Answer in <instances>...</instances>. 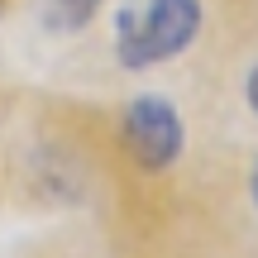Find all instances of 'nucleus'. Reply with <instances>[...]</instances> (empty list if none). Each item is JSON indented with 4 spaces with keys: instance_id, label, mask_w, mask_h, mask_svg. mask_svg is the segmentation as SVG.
Here are the masks:
<instances>
[{
    "instance_id": "obj_4",
    "label": "nucleus",
    "mask_w": 258,
    "mask_h": 258,
    "mask_svg": "<svg viewBox=\"0 0 258 258\" xmlns=\"http://www.w3.org/2000/svg\"><path fill=\"white\" fill-rule=\"evenodd\" d=\"M249 105H253V110H258V67H253V72H249Z\"/></svg>"
},
{
    "instance_id": "obj_5",
    "label": "nucleus",
    "mask_w": 258,
    "mask_h": 258,
    "mask_svg": "<svg viewBox=\"0 0 258 258\" xmlns=\"http://www.w3.org/2000/svg\"><path fill=\"white\" fill-rule=\"evenodd\" d=\"M253 201H258V167H253Z\"/></svg>"
},
{
    "instance_id": "obj_2",
    "label": "nucleus",
    "mask_w": 258,
    "mask_h": 258,
    "mask_svg": "<svg viewBox=\"0 0 258 258\" xmlns=\"http://www.w3.org/2000/svg\"><path fill=\"white\" fill-rule=\"evenodd\" d=\"M120 134H124V148L134 153V163L148 172L172 167V158L182 153V115L167 96H134L120 120Z\"/></svg>"
},
{
    "instance_id": "obj_3",
    "label": "nucleus",
    "mask_w": 258,
    "mask_h": 258,
    "mask_svg": "<svg viewBox=\"0 0 258 258\" xmlns=\"http://www.w3.org/2000/svg\"><path fill=\"white\" fill-rule=\"evenodd\" d=\"M96 10H101V0H48L43 24L53 34H77V29H86L96 19Z\"/></svg>"
},
{
    "instance_id": "obj_1",
    "label": "nucleus",
    "mask_w": 258,
    "mask_h": 258,
    "mask_svg": "<svg viewBox=\"0 0 258 258\" xmlns=\"http://www.w3.org/2000/svg\"><path fill=\"white\" fill-rule=\"evenodd\" d=\"M201 29V0H148L144 10H120L115 19V53L124 67H153L186 53Z\"/></svg>"
}]
</instances>
